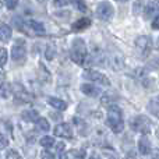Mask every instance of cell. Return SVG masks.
Returning a JSON list of instances; mask_svg holds the SVG:
<instances>
[{
  "label": "cell",
  "mask_w": 159,
  "mask_h": 159,
  "mask_svg": "<svg viewBox=\"0 0 159 159\" xmlns=\"http://www.w3.org/2000/svg\"><path fill=\"white\" fill-rule=\"evenodd\" d=\"M85 57H87V45L81 38H77L73 41L71 45V59L74 63L84 64Z\"/></svg>",
  "instance_id": "cell-2"
},
{
  "label": "cell",
  "mask_w": 159,
  "mask_h": 159,
  "mask_svg": "<svg viewBox=\"0 0 159 159\" xmlns=\"http://www.w3.org/2000/svg\"><path fill=\"white\" fill-rule=\"evenodd\" d=\"M148 109H149V112H151L152 115L157 116V117L159 119V101H158V99H155V101H151V102H149Z\"/></svg>",
  "instance_id": "cell-17"
},
{
  "label": "cell",
  "mask_w": 159,
  "mask_h": 159,
  "mask_svg": "<svg viewBox=\"0 0 159 159\" xmlns=\"http://www.w3.org/2000/svg\"><path fill=\"white\" fill-rule=\"evenodd\" d=\"M36 129H38L39 131H49V129H50L49 121L45 117H39L38 120H36Z\"/></svg>",
  "instance_id": "cell-16"
},
{
  "label": "cell",
  "mask_w": 159,
  "mask_h": 159,
  "mask_svg": "<svg viewBox=\"0 0 159 159\" xmlns=\"http://www.w3.org/2000/svg\"><path fill=\"white\" fill-rule=\"evenodd\" d=\"M82 75H84V78L89 80V81H93V82H98V84H101V85H110L109 78L105 74H102V73L96 71V70H85Z\"/></svg>",
  "instance_id": "cell-5"
},
{
  "label": "cell",
  "mask_w": 159,
  "mask_h": 159,
  "mask_svg": "<svg viewBox=\"0 0 159 159\" xmlns=\"http://www.w3.org/2000/svg\"><path fill=\"white\" fill-rule=\"evenodd\" d=\"M138 151L141 155H148L151 152V143L148 141V138L141 137L138 141Z\"/></svg>",
  "instance_id": "cell-11"
},
{
  "label": "cell",
  "mask_w": 159,
  "mask_h": 159,
  "mask_svg": "<svg viewBox=\"0 0 159 159\" xmlns=\"http://www.w3.org/2000/svg\"><path fill=\"white\" fill-rule=\"evenodd\" d=\"M81 92L85 93L87 96H92V98L101 95V89H99L96 85H92V84H84V85H81Z\"/></svg>",
  "instance_id": "cell-9"
},
{
  "label": "cell",
  "mask_w": 159,
  "mask_h": 159,
  "mask_svg": "<svg viewBox=\"0 0 159 159\" xmlns=\"http://www.w3.org/2000/svg\"><path fill=\"white\" fill-rule=\"evenodd\" d=\"M91 25V20L89 18H80L78 21H75L73 24V31H82L85 28H88Z\"/></svg>",
  "instance_id": "cell-15"
},
{
  "label": "cell",
  "mask_w": 159,
  "mask_h": 159,
  "mask_svg": "<svg viewBox=\"0 0 159 159\" xmlns=\"http://www.w3.org/2000/svg\"><path fill=\"white\" fill-rule=\"evenodd\" d=\"M107 126L113 133H121L124 130L123 113L117 105H110L107 107Z\"/></svg>",
  "instance_id": "cell-1"
},
{
  "label": "cell",
  "mask_w": 159,
  "mask_h": 159,
  "mask_svg": "<svg viewBox=\"0 0 159 159\" xmlns=\"http://www.w3.org/2000/svg\"><path fill=\"white\" fill-rule=\"evenodd\" d=\"M46 59L48 60H53L55 59V55H56V49H55V46H52V45H49V46L46 48Z\"/></svg>",
  "instance_id": "cell-21"
},
{
  "label": "cell",
  "mask_w": 159,
  "mask_h": 159,
  "mask_svg": "<svg viewBox=\"0 0 159 159\" xmlns=\"http://www.w3.org/2000/svg\"><path fill=\"white\" fill-rule=\"evenodd\" d=\"M41 159H56V158H55V155H53L52 152H49V151H42Z\"/></svg>",
  "instance_id": "cell-25"
},
{
  "label": "cell",
  "mask_w": 159,
  "mask_h": 159,
  "mask_svg": "<svg viewBox=\"0 0 159 159\" xmlns=\"http://www.w3.org/2000/svg\"><path fill=\"white\" fill-rule=\"evenodd\" d=\"M157 137L159 138V127H158V130H157Z\"/></svg>",
  "instance_id": "cell-31"
},
{
  "label": "cell",
  "mask_w": 159,
  "mask_h": 159,
  "mask_svg": "<svg viewBox=\"0 0 159 159\" xmlns=\"http://www.w3.org/2000/svg\"><path fill=\"white\" fill-rule=\"evenodd\" d=\"M131 127L134 131H138L141 134H148L151 131V120L147 116H135L131 121Z\"/></svg>",
  "instance_id": "cell-3"
},
{
  "label": "cell",
  "mask_w": 159,
  "mask_h": 159,
  "mask_svg": "<svg viewBox=\"0 0 159 159\" xmlns=\"http://www.w3.org/2000/svg\"><path fill=\"white\" fill-rule=\"evenodd\" d=\"M116 2H119V3H126V2H129V0H116Z\"/></svg>",
  "instance_id": "cell-30"
},
{
  "label": "cell",
  "mask_w": 159,
  "mask_h": 159,
  "mask_svg": "<svg viewBox=\"0 0 159 159\" xmlns=\"http://www.w3.org/2000/svg\"><path fill=\"white\" fill-rule=\"evenodd\" d=\"M152 30H159V16H157L152 21Z\"/></svg>",
  "instance_id": "cell-27"
},
{
  "label": "cell",
  "mask_w": 159,
  "mask_h": 159,
  "mask_svg": "<svg viewBox=\"0 0 159 159\" xmlns=\"http://www.w3.org/2000/svg\"><path fill=\"white\" fill-rule=\"evenodd\" d=\"M113 14H115V8L107 2L99 3L98 7H96V16H98V18H101L102 21H109L113 17Z\"/></svg>",
  "instance_id": "cell-4"
},
{
  "label": "cell",
  "mask_w": 159,
  "mask_h": 159,
  "mask_svg": "<svg viewBox=\"0 0 159 159\" xmlns=\"http://www.w3.org/2000/svg\"><path fill=\"white\" fill-rule=\"evenodd\" d=\"M21 117L24 119L25 121H31V123H34V121H35V123H36V120L39 119V115H38V112H36V110L27 109V110H24V112H22Z\"/></svg>",
  "instance_id": "cell-12"
},
{
  "label": "cell",
  "mask_w": 159,
  "mask_h": 159,
  "mask_svg": "<svg viewBox=\"0 0 159 159\" xmlns=\"http://www.w3.org/2000/svg\"><path fill=\"white\" fill-rule=\"evenodd\" d=\"M109 159H115V158H109Z\"/></svg>",
  "instance_id": "cell-33"
},
{
  "label": "cell",
  "mask_w": 159,
  "mask_h": 159,
  "mask_svg": "<svg viewBox=\"0 0 159 159\" xmlns=\"http://www.w3.org/2000/svg\"><path fill=\"white\" fill-rule=\"evenodd\" d=\"M56 137H61V138H71L73 137V130H71V126L67 123H61V124H57L53 130Z\"/></svg>",
  "instance_id": "cell-7"
},
{
  "label": "cell",
  "mask_w": 159,
  "mask_h": 159,
  "mask_svg": "<svg viewBox=\"0 0 159 159\" xmlns=\"http://www.w3.org/2000/svg\"><path fill=\"white\" fill-rule=\"evenodd\" d=\"M10 93H11L10 84H2L0 85V96H2V98H8Z\"/></svg>",
  "instance_id": "cell-19"
},
{
  "label": "cell",
  "mask_w": 159,
  "mask_h": 159,
  "mask_svg": "<svg viewBox=\"0 0 159 159\" xmlns=\"http://www.w3.org/2000/svg\"><path fill=\"white\" fill-rule=\"evenodd\" d=\"M7 145H8L7 137H6V135H3V134H0V149H4Z\"/></svg>",
  "instance_id": "cell-24"
},
{
  "label": "cell",
  "mask_w": 159,
  "mask_h": 159,
  "mask_svg": "<svg viewBox=\"0 0 159 159\" xmlns=\"http://www.w3.org/2000/svg\"><path fill=\"white\" fill-rule=\"evenodd\" d=\"M11 34H13V31H11V28L8 25H6V24L0 25V41H3V42L10 41Z\"/></svg>",
  "instance_id": "cell-14"
},
{
  "label": "cell",
  "mask_w": 159,
  "mask_h": 159,
  "mask_svg": "<svg viewBox=\"0 0 159 159\" xmlns=\"http://www.w3.org/2000/svg\"><path fill=\"white\" fill-rule=\"evenodd\" d=\"M38 2H45V0H38Z\"/></svg>",
  "instance_id": "cell-32"
},
{
  "label": "cell",
  "mask_w": 159,
  "mask_h": 159,
  "mask_svg": "<svg viewBox=\"0 0 159 159\" xmlns=\"http://www.w3.org/2000/svg\"><path fill=\"white\" fill-rule=\"evenodd\" d=\"M135 46L143 53V56L148 55L149 49H151V39L148 36H138L137 41H135Z\"/></svg>",
  "instance_id": "cell-8"
},
{
  "label": "cell",
  "mask_w": 159,
  "mask_h": 159,
  "mask_svg": "<svg viewBox=\"0 0 159 159\" xmlns=\"http://www.w3.org/2000/svg\"><path fill=\"white\" fill-rule=\"evenodd\" d=\"M39 143H41V145L45 147V148H50V147L55 145V138L49 137V135H45V137L41 138V141H39Z\"/></svg>",
  "instance_id": "cell-18"
},
{
  "label": "cell",
  "mask_w": 159,
  "mask_h": 159,
  "mask_svg": "<svg viewBox=\"0 0 159 159\" xmlns=\"http://www.w3.org/2000/svg\"><path fill=\"white\" fill-rule=\"evenodd\" d=\"M11 57H13L14 61H18V63L24 61L25 57H27V49H25V45L21 39H20V42H17L13 46V49H11Z\"/></svg>",
  "instance_id": "cell-6"
},
{
  "label": "cell",
  "mask_w": 159,
  "mask_h": 159,
  "mask_svg": "<svg viewBox=\"0 0 159 159\" xmlns=\"http://www.w3.org/2000/svg\"><path fill=\"white\" fill-rule=\"evenodd\" d=\"M53 4L56 7H63V6L69 4V0H53Z\"/></svg>",
  "instance_id": "cell-26"
},
{
  "label": "cell",
  "mask_w": 159,
  "mask_h": 159,
  "mask_svg": "<svg viewBox=\"0 0 159 159\" xmlns=\"http://www.w3.org/2000/svg\"><path fill=\"white\" fill-rule=\"evenodd\" d=\"M6 159H22V157L16 149H8V151L6 152Z\"/></svg>",
  "instance_id": "cell-20"
},
{
  "label": "cell",
  "mask_w": 159,
  "mask_h": 159,
  "mask_svg": "<svg viewBox=\"0 0 159 159\" xmlns=\"http://www.w3.org/2000/svg\"><path fill=\"white\" fill-rule=\"evenodd\" d=\"M4 4L8 10H14L18 6V0H4Z\"/></svg>",
  "instance_id": "cell-23"
},
{
  "label": "cell",
  "mask_w": 159,
  "mask_h": 159,
  "mask_svg": "<svg viewBox=\"0 0 159 159\" xmlns=\"http://www.w3.org/2000/svg\"><path fill=\"white\" fill-rule=\"evenodd\" d=\"M88 159H101V157H99V155H98V154H93V155H92V157H89V158H88Z\"/></svg>",
  "instance_id": "cell-29"
},
{
  "label": "cell",
  "mask_w": 159,
  "mask_h": 159,
  "mask_svg": "<svg viewBox=\"0 0 159 159\" xmlns=\"http://www.w3.org/2000/svg\"><path fill=\"white\" fill-rule=\"evenodd\" d=\"M25 27H28L31 30V32L35 34V35H43L45 34V27L41 22H36L34 20H30L28 22H25Z\"/></svg>",
  "instance_id": "cell-10"
},
{
  "label": "cell",
  "mask_w": 159,
  "mask_h": 159,
  "mask_svg": "<svg viewBox=\"0 0 159 159\" xmlns=\"http://www.w3.org/2000/svg\"><path fill=\"white\" fill-rule=\"evenodd\" d=\"M48 103H49L52 107L57 109V110H66L67 109V103L64 101H61V99H59V98H49L48 99Z\"/></svg>",
  "instance_id": "cell-13"
},
{
  "label": "cell",
  "mask_w": 159,
  "mask_h": 159,
  "mask_svg": "<svg viewBox=\"0 0 159 159\" xmlns=\"http://www.w3.org/2000/svg\"><path fill=\"white\" fill-rule=\"evenodd\" d=\"M59 159H67V155H66V152H63V149L59 151Z\"/></svg>",
  "instance_id": "cell-28"
},
{
  "label": "cell",
  "mask_w": 159,
  "mask_h": 159,
  "mask_svg": "<svg viewBox=\"0 0 159 159\" xmlns=\"http://www.w3.org/2000/svg\"><path fill=\"white\" fill-rule=\"evenodd\" d=\"M6 63H7V50L2 48L0 49V66H6Z\"/></svg>",
  "instance_id": "cell-22"
}]
</instances>
